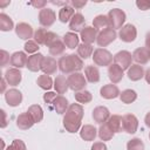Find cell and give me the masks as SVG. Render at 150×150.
I'll return each mask as SVG.
<instances>
[{
	"label": "cell",
	"instance_id": "6da1fadb",
	"mask_svg": "<svg viewBox=\"0 0 150 150\" xmlns=\"http://www.w3.org/2000/svg\"><path fill=\"white\" fill-rule=\"evenodd\" d=\"M82 117H83V107L81 104L73 103L68 107L64 114L63 127L69 132H76L81 127Z\"/></svg>",
	"mask_w": 150,
	"mask_h": 150
},
{
	"label": "cell",
	"instance_id": "7a4b0ae2",
	"mask_svg": "<svg viewBox=\"0 0 150 150\" xmlns=\"http://www.w3.org/2000/svg\"><path fill=\"white\" fill-rule=\"evenodd\" d=\"M59 69L63 74H73L77 73L83 68V61L79 55L75 54H66L59 60Z\"/></svg>",
	"mask_w": 150,
	"mask_h": 150
},
{
	"label": "cell",
	"instance_id": "3957f363",
	"mask_svg": "<svg viewBox=\"0 0 150 150\" xmlns=\"http://www.w3.org/2000/svg\"><path fill=\"white\" fill-rule=\"evenodd\" d=\"M107 18H108L109 28H112V29L120 28L121 29L125 21V13L120 8H112L109 11Z\"/></svg>",
	"mask_w": 150,
	"mask_h": 150
},
{
	"label": "cell",
	"instance_id": "277c9868",
	"mask_svg": "<svg viewBox=\"0 0 150 150\" xmlns=\"http://www.w3.org/2000/svg\"><path fill=\"white\" fill-rule=\"evenodd\" d=\"M112 59L114 56L111 55V53L104 48H97L93 53V61L96 66H101V67L110 66L112 63Z\"/></svg>",
	"mask_w": 150,
	"mask_h": 150
},
{
	"label": "cell",
	"instance_id": "5b68a950",
	"mask_svg": "<svg viewBox=\"0 0 150 150\" xmlns=\"http://www.w3.org/2000/svg\"><path fill=\"white\" fill-rule=\"evenodd\" d=\"M116 36H117V34H116L115 29L108 27V28H104L101 32H98L96 42L100 47H107L108 45H110L111 42L115 41Z\"/></svg>",
	"mask_w": 150,
	"mask_h": 150
},
{
	"label": "cell",
	"instance_id": "8992f818",
	"mask_svg": "<svg viewBox=\"0 0 150 150\" xmlns=\"http://www.w3.org/2000/svg\"><path fill=\"white\" fill-rule=\"evenodd\" d=\"M68 84H69V88L74 91H80V90H83L86 84H87V80H86V76L83 74H81L80 71L77 73H73L68 76Z\"/></svg>",
	"mask_w": 150,
	"mask_h": 150
},
{
	"label": "cell",
	"instance_id": "52a82bcc",
	"mask_svg": "<svg viewBox=\"0 0 150 150\" xmlns=\"http://www.w3.org/2000/svg\"><path fill=\"white\" fill-rule=\"evenodd\" d=\"M131 61H132V55L128 50H120L114 55V63L120 66L123 70L130 68Z\"/></svg>",
	"mask_w": 150,
	"mask_h": 150
},
{
	"label": "cell",
	"instance_id": "ba28073f",
	"mask_svg": "<svg viewBox=\"0 0 150 150\" xmlns=\"http://www.w3.org/2000/svg\"><path fill=\"white\" fill-rule=\"evenodd\" d=\"M118 36L123 42H132V41H135V39L137 36V29L134 25L127 23L120 29Z\"/></svg>",
	"mask_w": 150,
	"mask_h": 150
},
{
	"label": "cell",
	"instance_id": "9c48e42d",
	"mask_svg": "<svg viewBox=\"0 0 150 150\" xmlns=\"http://www.w3.org/2000/svg\"><path fill=\"white\" fill-rule=\"evenodd\" d=\"M56 20L55 12L50 8H43L39 12V22L42 27H50Z\"/></svg>",
	"mask_w": 150,
	"mask_h": 150
},
{
	"label": "cell",
	"instance_id": "30bf717a",
	"mask_svg": "<svg viewBox=\"0 0 150 150\" xmlns=\"http://www.w3.org/2000/svg\"><path fill=\"white\" fill-rule=\"evenodd\" d=\"M122 125L123 130L128 134H135L138 128V120L132 114H127L122 117Z\"/></svg>",
	"mask_w": 150,
	"mask_h": 150
},
{
	"label": "cell",
	"instance_id": "8fae6325",
	"mask_svg": "<svg viewBox=\"0 0 150 150\" xmlns=\"http://www.w3.org/2000/svg\"><path fill=\"white\" fill-rule=\"evenodd\" d=\"M59 68V63L53 56H45L41 63V70L46 75H53L56 73V69Z\"/></svg>",
	"mask_w": 150,
	"mask_h": 150
},
{
	"label": "cell",
	"instance_id": "7c38bea8",
	"mask_svg": "<svg viewBox=\"0 0 150 150\" xmlns=\"http://www.w3.org/2000/svg\"><path fill=\"white\" fill-rule=\"evenodd\" d=\"M5 100L9 107H18L22 101V94L18 89H8L5 94Z\"/></svg>",
	"mask_w": 150,
	"mask_h": 150
},
{
	"label": "cell",
	"instance_id": "4fadbf2b",
	"mask_svg": "<svg viewBox=\"0 0 150 150\" xmlns=\"http://www.w3.org/2000/svg\"><path fill=\"white\" fill-rule=\"evenodd\" d=\"M15 33L16 35L22 39V40H29L33 35H34V32H33V28L30 25L26 23V22H20L15 26Z\"/></svg>",
	"mask_w": 150,
	"mask_h": 150
},
{
	"label": "cell",
	"instance_id": "5bb4252c",
	"mask_svg": "<svg viewBox=\"0 0 150 150\" xmlns=\"http://www.w3.org/2000/svg\"><path fill=\"white\" fill-rule=\"evenodd\" d=\"M100 94L103 98L105 100H112V98H116L117 96H120V89L116 84L111 83V84H104L101 90H100Z\"/></svg>",
	"mask_w": 150,
	"mask_h": 150
},
{
	"label": "cell",
	"instance_id": "9a60e30c",
	"mask_svg": "<svg viewBox=\"0 0 150 150\" xmlns=\"http://www.w3.org/2000/svg\"><path fill=\"white\" fill-rule=\"evenodd\" d=\"M22 74L16 68H9L5 73V80L9 86H18L21 82Z\"/></svg>",
	"mask_w": 150,
	"mask_h": 150
},
{
	"label": "cell",
	"instance_id": "2e32d148",
	"mask_svg": "<svg viewBox=\"0 0 150 150\" xmlns=\"http://www.w3.org/2000/svg\"><path fill=\"white\" fill-rule=\"evenodd\" d=\"M27 61H28V57L26 55L25 52H15L11 55V64L16 68V69H20L22 67H26L27 66Z\"/></svg>",
	"mask_w": 150,
	"mask_h": 150
},
{
	"label": "cell",
	"instance_id": "e0dca14e",
	"mask_svg": "<svg viewBox=\"0 0 150 150\" xmlns=\"http://www.w3.org/2000/svg\"><path fill=\"white\" fill-rule=\"evenodd\" d=\"M110 117V112L108 110V108L103 107V105H100V107H96L94 110H93V118L96 123H100V124H103L104 122L108 121V118Z\"/></svg>",
	"mask_w": 150,
	"mask_h": 150
},
{
	"label": "cell",
	"instance_id": "ac0fdd59",
	"mask_svg": "<svg viewBox=\"0 0 150 150\" xmlns=\"http://www.w3.org/2000/svg\"><path fill=\"white\" fill-rule=\"evenodd\" d=\"M97 35H98V30L94 27H84L83 30L80 33L83 43H88V45H91L94 41H96Z\"/></svg>",
	"mask_w": 150,
	"mask_h": 150
},
{
	"label": "cell",
	"instance_id": "d6986e66",
	"mask_svg": "<svg viewBox=\"0 0 150 150\" xmlns=\"http://www.w3.org/2000/svg\"><path fill=\"white\" fill-rule=\"evenodd\" d=\"M149 59H150V52L145 47L136 48L132 53V60H135L137 64H145L148 63Z\"/></svg>",
	"mask_w": 150,
	"mask_h": 150
},
{
	"label": "cell",
	"instance_id": "ffe728a7",
	"mask_svg": "<svg viewBox=\"0 0 150 150\" xmlns=\"http://www.w3.org/2000/svg\"><path fill=\"white\" fill-rule=\"evenodd\" d=\"M43 55L41 53H38V54H33L30 56H28V61H27V68L28 70L30 71H39L41 70V63H42V60H43Z\"/></svg>",
	"mask_w": 150,
	"mask_h": 150
},
{
	"label": "cell",
	"instance_id": "44dd1931",
	"mask_svg": "<svg viewBox=\"0 0 150 150\" xmlns=\"http://www.w3.org/2000/svg\"><path fill=\"white\" fill-rule=\"evenodd\" d=\"M86 25V19L81 13H75L71 20L69 21V28L74 32H82Z\"/></svg>",
	"mask_w": 150,
	"mask_h": 150
},
{
	"label": "cell",
	"instance_id": "7402d4cb",
	"mask_svg": "<svg viewBox=\"0 0 150 150\" xmlns=\"http://www.w3.org/2000/svg\"><path fill=\"white\" fill-rule=\"evenodd\" d=\"M108 76H109L110 81L114 84L115 83H118L123 79V69L120 66H117L115 63H111L109 66V68H108Z\"/></svg>",
	"mask_w": 150,
	"mask_h": 150
},
{
	"label": "cell",
	"instance_id": "603a6c76",
	"mask_svg": "<svg viewBox=\"0 0 150 150\" xmlns=\"http://www.w3.org/2000/svg\"><path fill=\"white\" fill-rule=\"evenodd\" d=\"M34 123L35 122L33 121V118L28 112H22L16 117V127L21 130H28L29 128L33 127Z\"/></svg>",
	"mask_w": 150,
	"mask_h": 150
},
{
	"label": "cell",
	"instance_id": "cb8c5ba5",
	"mask_svg": "<svg viewBox=\"0 0 150 150\" xmlns=\"http://www.w3.org/2000/svg\"><path fill=\"white\" fill-rule=\"evenodd\" d=\"M97 135V130L94 125H90V124H84L82 128H81V131H80V136L82 139L89 142V141H94L95 137Z\"/></svg>",
	"mask_w": 150,
	"mask_h": 150
},
{
	"label": "cell",
	"instance_id": "d4e9b609",
	"mask_svg": "<svg viewBox=\"0 0 150 150\" xmlns=\"http://www.w3.org/2000/svg\"><path fill=\"white\" fill-rule=\"evenodd\" d=\"M68 107H69V105H68V100H67L64 96H62V95L56 96V98H55L54 102H53V109H54L57 114H60V115L66 114Z\"/></svg>",
	"mask_w": 150,
	"mask_h": 150
},
{
	"label": "cell",
	"instance_id": "484cf974",
	"mask_svg": "<svg viewBox=\"0 0 150 150\" xmlns=\"http://www.w3.org/2000/svg\"><path fill=\"white\" fill-rule=\"evenodd\" d=\"M129 80L131 81H138L144 76V69L139 64H131L127 73Z\"/></svg>",
	"mask_w": 150,
	"mask_h": 150
},
{
	"label": "cell",
	"instance_id": "4316f807",
	"mask_svg": "<svg viewBox=\"0 0 150 150\" xmlns=\"http://www.w3.org/2000/svg\"><path fill=\"white\" fill-rule=\"evenodd\" d=\"M84 76L86 80L90 83H96L100 81V71L95 66H87L84 68Z\"/></svg>",
	"mask_w": 150,
	"mask_h": 150
},
{
	"label": "cell",
	"instance_id": "83f0119b",
	"mask_svg": "<svg viewBox=\"0 0 150 150\" xmlns=\"http://www.w3.org/2000/svg\"><path fill=\"white\" fill-rule=\"evenodd\" d=\"M108 127L114 131V132H121L123 130V125H122V116L120 115H111L108 121H107Z\"/></svg>",
	"mask_w": 150,
	"mask_h": 150
},
{
	"label": "cell",
	"instance_id": "f1b7e54d",
	"mask_svg": "<svg viewBox=\"0 0 150 150\" xmlns=\"http://www.w3.org/2000/svg\"><path fill=\"white\" fill-rule=\"evenodd\" d=\"M54 88L57 94H64L69 88L68 79H66L63 75L56 76V79L54 80Z\"/></svg>",
	"mask_w": 150,
	"mask_h": 150
},
{
	"label": "cell",
	"instance_id": "f546056e",
	"mask_svg": "<svg viewBox=\"0 0 150 150\" xmlns=\"http://www.w3.org/2000/svg\"><path fill=\"white\" fill-rule=\"evenodd\" d=\"M74 14H75V12H74V8L71 6H69V5L63 6V7H61V9L59 12V20L61 22L66 23V22H68V21L71 20V18L74 16Z\"/></svg>",
	"mask_w": 150,
	"mask_h": 150
},
{
	"label": "cell",
	"instance_id": "4dcf8cb0",
	"mask_svg": "<svg viewBox=\"0 0 150 150\" xmlns=\"http://www.w3.org/2000/svg\"><path fill=\"white\" fill-rule=\"evenodd\" d=\"M27 112L30 115V117L33 118V121L35 123H39V122H41L43 120V110L39 104H32L28 108Z\"/></svg>",
	"mask_w": 150,
	"mask_h": 150
},
{
	"label": "cell",
	"instance_id": "1f68e13d",
	"mask_svg": "<svg viewBox=\"0 0 150 150\" xmlns=\"http://www.w3.org/2000/svg\"><path fill=\"white\" fill-rule=\"evenodd\" d=\"M79 36L73 33V32H68L64 34L63 36V42L66 45V47L70 48V49H74L75 47H79Z\"/></svg>",
	"mask_w": 150,
	"mask_h": 150
},
{
	"label": "cell",
	"instance_id": "d6a6232c",
	"mask_svg": "<svg viewBox=\"0 0 150 150\" xmlns=\"http://www.w3.org/2000/svg\"><path fill=\"white\" fill-rule=\"evenodd\" d=\"M14 27V23H13V20L5 13H1L0 14V30L2 32H9L12 30Z\"/></svg>",
	"mask_w": 150,
	"mask_h": 150
},
{
	"label": "cell",
	"instance_id": "836d02e7",
	"mask_svg": "<svg viewBox=\"0 0 150 150\" xmlns=\"http://www.w3.org/2000/svg\"><path fill=\"white\" fill-rule=\"evenodd\" d=\"M94 53V49H93V46L91 45H88V43H81L77 47V55L81 57V59H88L91 56V54Z\"/></svg>",
	"mask_w": 150,
	"mask_h": 150
},
{
	"label": "cell",
	"instance_id": "e575fe53",
	"mask_svg": "<svg viewBox=\"0 0 150 150\" xmlns=\"http://www.w3.org/2000/svg\"><path fill=\"white\" fill-rule=\"evenodd\" d=\"M64 48H66V45H64V42L61 41L60 39L56 40L54 43H52V45L48 47L49 53H50V55H53V56L61 55V54L64 52Z\"/></svg>",
	"mask_w": 150,
	"mask_h": 150
},
{
	"label": "cell",
	"instance_id": "d590c367",
	"mask_svg": "<svg viewBox=\"0 0 150 150\" xmlns=\"http://www.w3.org/2000/svg\"><path fill=\"white\" fill-rule=\"evenodd\" d=\"M136 98H137V94L132 89H125L120 94V100L127 104L132 103L134 101H136Z\"/></svg>",
	"mask_w": 150,
	"mask_h": 150
},
{
	"label": "cell",
	"instance_id": "8d00e7d4",
	"mask_svg": "<svg viewBox=\"0 0 150 150\" xmlns=\"http://www.w3.org/2000/svg\"><path fill=\"white\" fill-rule=\"evenodd\" d=\"M114 134L115 132L108 127L107 123L101 124L100 128H98V136H100V138L102 141H109V139H111L114 137Z\"/></svg>",
	"mask_w": 150,
	"mask_h": 150
},
{
	"label": "cell",
	"instance_id": "74e56055",
	"mask_svg": "<svg viewBox=\"0 0 150 150\" xmlns=\"http://www.w3.org/2000/svg\"><path fill=\"white\" fill-rule=\"evenodd\" d=\"M36 83H38V86H39L41 89H45V90H49V89L54 86L52 77H50L49 75H46V74L40 75V76L38 77V80H36Z\"/></svg>",
	"mask_w": 150,
	"mask_h": 150
},
{
	"label": "cell",
	"instance_id": "f35d334b",
	"mask_svg": "<svg viewBox=\"0 0 150 150\" xmlns=\"http://www.w3.org/2000/svg\"><path fill=\"white\" fill-rule=\"evenodd\" d=\"M108 18H107V15H103V14H100V15H97V16H95L94 18V20H93V27L94 28H96L97 30L98 29H101V28H108Z\"/></svg>",
	"mask_w": 150,
	"mask_h": 150
},
{
	"label": "cell",
	"instance_id": "ab89813d",
	"mask_svg": "<svg viewBox=\"0 0 150 150\" xmlns=\"http://www.w3.org/2000/svg\"><path fill=\"white\" fill-rule=\"evenodd\" d=\"M75 100L79 103H84L86 104V103H89L93 100V95L88 90H80V91L75 93Z\"/></svg>",
	"mask_w": 150,
	"mask_h": 150
},
{
	"label": "cell",
	"instance_id": "60d3db41",
	"mask_svg": "<svg viewBox=\"0 0 150 150\" xmlns=\"http://www.w3.org/2000/svg\"><path fill=\"white\" fill-rule=\"evenodd\" d=\"M127 150H144V143L141 138H131L127 143Z\"/></svg>",
	"mask_w": 150,
	"mask_h": 150
},
{
	"label": "cell",
	"instance_id": "b9f144b4",
	"mask_svg": "<svg viewBox=\"0 0 150 150\" xmlns=\"http://www.w3.org/2000/svg\"><path fill=\"white\" fill-rule=\"evenodd\" d=\"M48 30H46L45 28H39L34 32V41L38 45H45L46 43V36H47Z\"/></svg>",
	"mask_w": 150,
	"mask_h": 150
},
{
	"label": "cell",
	"instance_id": "7bdbcfd3",
	"mask_svg": "<svg viewBox=\"0 0 150 150\" xmlns=\"http://www.w3.org/2000/svg\"><path fill=\"white\" fill-rule=\"evenodd\" d=\"M23 48H25V52H26V53H29V54H30V53L38 52L40 47H39V45H38L34 40H28V41H26Z\"/></svg>",
	"mask_w": 150,
	"mask_h": 150
},
{
	"label": "cell",
	"instance_id": "ee69618b",
	"mask_svg": "<svg viewBox=\"0 0 150 150\" xmlns=\"http://www.w3.org/2000/svg\"><path fill=\"white\" fill-rule=\"evenodd\" d=\"M6 150H26V144L21 139H14Z\"/></svg>",
	"mask_w": 150,
	"mask_h": 150
},
{
	"label": "cell",
	"instance_id": "f6af8a7d",
	"mask_svg": "<svg viewBox=\"0 0 150 150\" xmlns=\"http://www.w3.org/2000/svg\"><path fill=\"white\" fill-rule=\"evenodd\" d=\"M11 62V57H9V54L5 50V49H1L0 50V66L1 67H5L7 63Z\"/></svg>",
	"mask_w": 150,
	"mask_h": 150
},
{
	"label": "cell",
	"instance_id": "bcb514c9",
	"mask_svg": "<svg viewBox=\"0 0 150 150\" xmlns=\"http://www.w3.org/2000/svg\"><path fill=\"white\" fill-rule=\"evenodd\" d=\"M56 40H59V36H57V34H55L54 32H49L48 30V33H47V36H46V43H45V46H47V47H49L52 43H54Z\"/></svg>",
	"mask_w": 150,
	"mask_h": 150
},
{
	"label": "cell",
	"instance_id": "7dc6e473",
	"mask_svg": "<svg viewBox=\"0 0 150 150\" xmlns=\"http://www.w3.org/2000/svg\"><path fill=\"white\" fill-rule=\"evenodd\" d=\"M136 6L141 11H148V9H150V0H137Z\"/></svg>",
	"mask_w": 150,
	"mask_h": 150
},
{
	"label": "cell",
	"instance_id": "c3c4849f",
	"mask_svg": "<svg viewBox=\"0 0 150 150\" xmlns=\"http://www.w3.org/2000/svg\"><path fill=\"white\" fill-rule=\"evenodd\" d=\"M55 98H56V93H54V91H48L43 95V101L48 104H53Z\"/></svg>",
	"mask_w": 150,
	"mask_h": 150
},
{
	"label": "cell",
	"instance_id": "681fc988",
	"mask_svg": "<svg viewBox=\"0 0 150 150\" xmlns=\"http://www.w3.org/2000/svg\"><path fill=\"white\" fill-rule=\"evenodd\" d=\"M70 5H71V7L74 8H82V7H84L86 5H87V1L86 0H82V1H79V0H71L70 1Z\"/></svg>",
	"mask_w": 150,
	"mask_h": 150
},
{
	"label": "cell",
	"instance_id": "f907efd6",
	"mask_svg": "<svg viewBox=\"0 0 150 150\" xmlns=\"http://www.w3.org/2000/svg\"><path fill=\"white\" fill-rule=\"evenodd\" d=\"M91 150H107V145L103 142H95L91 145Z\"/></svg>",
	"mask_w": 150,
	"mask_h": 150
},
{
	"label": "cell",
	"instance_id": "816d5d0a",
	"mask_svg": "<svg viewBox=\"0 0 150 150\" xmlns=\"http://www.w3.org/2000/svg\"><path fill=\"white\" fill-rule=\"evenodd\" d=\"M29 5H32V6H34V7H36V8H41V9H43L45 8V6L47 5V2L46 1H32V2H29Z\"/></svg>",
	"mask_w": 150,
	"mask_h": 150
},
{
	"label": "cell",
	"instance_id": "f5cc1de1",
	"mask_svg": "<svg viewBox=\"0 0 150 150\" xmlns=\"http://www.w3.org/2000/svg\"><path fill=\"white\" fill-rule=\"evenodd\" d=\"M145 48L150 52V32H148L145 35Z\"/></svg>",
	"mask_w": 150,
	"mask_h": 150
},
{
	"label": "cell",
	"instance_id": "db71d44e",
	"mask_svg": "<svg viewBox=\"0 0 150 150\" xmlns=\"http://www.w3.org/2000/svg\"><path fill=\"white\" fill-rule=\"evenodd\" d=\"M1 115H2V123H1V128H5L7 125V120H6V112L5 110H1Z\"/></svg>",
	"mask_w": 150,
	"mask_h": 150
},
{
	"label": "cell",
	"instance_id": "11a10c76",
	"mask_svg": "<svg viewBox=\"0 0 150 150\" xmlns=\"http://www.w3.org/2000/svg\"><path fill=\"white\" fill-rule=\"evenodd\" d=\"M144 79H145L146 83H149V84H150V68L144 73Z\"/></svg>",
	"mask_w": 150,
	"mask_h": 150
},
{
	"label": "cell",
	"instance_id": "9f6ffc18",
	"mask_svg": "<svg viewBox=\"0 0 150 150\" xmlns=\"http://www.w3.org/2000/svg\"><path fill=\"white\" fill-rule=\"evenodd\" d=\"M144 122H145V125L150 128V111L145 115V117H144Z\"/></svg>",
	"mask_w": 150,
	"mask_h": 150
},
{
	"label": "cell",
	"instance_id": "6f0895ef",
	"mask_svg": "<svg viewBox=\"0 0 150 150\" xmlns=\"http://www.w3.org/2000/svg\"><path fill=\"white\" fill-rule=\"evenodd\" d=\"M5 88H6V80H5V77L1 80V93H4L5 91Z\"/></svg>",
	"mask_w": 150,
	"mask_h": 150
},
{
	"label": "cell",
	"instance_id": "680465c9",
	"mask_svg": "<svg viewBox=\"0 0 150 150\" xmlns=\"http://www.w3.org/2000/svg\"><path fill=\"white\" fill-rule=\"evenodd\" d=\"M9 2H11V1H5V2H1V1H0V7H5V6H7V5H9Z\"/></svg>",
	"mask_w": 150,
	"mask_h": 150
},
{
	"label": "cell",
	"instance_id": "91938a15",
	"mask_svg": "<svg viewBox=\"0 0 150 150\" xmlns=\"http://www.w3.org/2000/svg\"><path fill=\"white\" fill-rule=\"evenodd\" d=\"M149 138H150V132H149Z\"/></svg>",
	"mask_w": 150,
	"mask_h": 150
}]
</instances>
